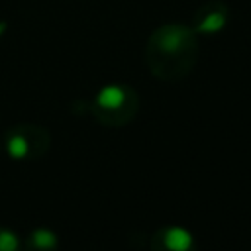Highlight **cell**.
Wrapping results in <instances>:
<instances>
[{"mask_svg": "<svg viewBox=\"0 0 251 251\" xmlns=\"http://www.w3.org/2000/svg\"><path fill=\"white\" fill-rule=\"evenodd\" d=\"M198 57V35L184 24H163L145 45L149 71L161 80H178L190 73Z\"/></svg>", "mask_w": 251, "mask_h": 251, "instance_id": "6da1fadb", "label": "cell"}, {"mask_svg": "<svg viewBox=\"0 0 251 251\" xmlns=\"http://www.w3.org/2000/svg\"><path fill=\"white\" fill-rule=\"evenodd\" d=\"M94 114L106 124H122L135 114L137 96L126 84H106L94 98Z\"/></svg>", "mask_w": 251, "mask_h": 251, "instance_id": "7a4b0ae2", "label": "cell"}, {"mask_svg": "<svg viewBox=\"0 0 251 251\" xmlns=\"http://www.w3.org/2000/svg\"><path fill=\"white\" fill-rule=\"evenodd\" d=\"M229 22V6L222 0H210L194 10L190 27L196 35H216Z\"/></svg>", "mask_w": 251, "mask_h": 251, "instance_id": "3957f363", "label": "cell"}, {"mask_svg": "<svg viewBox=\"0 0 251 251\" xmlns=\"http://www.w3.org/2000/svg\"><path fill=\"white\" fill-rule=\"evenodd\" d=\"M163 247L167 251H192L194 247V237L186 227L180 226H171L161 233Z\"/></svg>", "mask_w": 251, "mask_h": 251, "instance_id": "277c9868", "label": "cell"}, {"mask_svg": "<svg viewBox=\"0 0 251 251\" xmlns=\"http://www.w3.org/2000/svg\"><path fill=\"white\" fill-rule=\"evenodd\" d=\"M29 126H20L16 127L10 135H8V153L14 157V159H24L29 155V147H31V141H29Z\"/></svg>", "mask_w": 251, "mask_h": 251, "instance_id": "5b68a950", "label": "cell"}, {"mask_svg": "<svg viewBox=\"0 0 251 251\" xmlns=\"http://www.w3.org/2000/svg\"><path fill=\"white\" fill-rule=\"evenodd\" d=\"M29 249L31 251H55L57 249V235L45 227L35 229L29 237Z\"/></svg>", "mask_w": 251, "mask_h": 251, "instance_id": "8992f818", "label": "cell"}, {"mask_svg": "<svg viewBox=\"0 0 251 251\" xmlns=\"http://www.w3.org/2000/svg\"><path fill=\"white\" fill-rule=\"evenodd\" d=\"M20 239L10 229H0V251H18Z\"/></svg>", "mask_w": 251, "mask_h": 251, "instance_id": "52a82bcc", "label": "cell"}, {"mask_svg": "<svg viewBox=\"0 0 251 251\" xmlns=\"http://www.w3.org/2000/svg\"><path fill=\"white\" fill-rule=\"evenodd\" d=\"M6 27H8V24H6L4 20H0V35H2L4 31H6Z\"/></svg>", "mask_w": 251, "mask_h": 251, "instance_id": "ba28073f", "label": "cell"}]
</instances>
